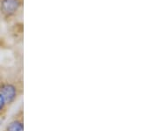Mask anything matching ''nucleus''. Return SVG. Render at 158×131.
Returning a JSON list of instances; mask_svg holds the SVG:
<instances>
[{"mask_svg": "<svg viewBox=\"0 0 158 131\" xmlns=\"http://www.w3.org/2000/svg\"><path fill=\"white\" fill-rule=\"evenodd\" d=\"M0 94L4 98L6 105H11L14 102L19 95L17 86L11 82H3L0 84Z\"/></svg>", "mask_w": 158, "mask_h": 131, "instance_id": "obj_1", "label": "nucleus"}, {"mask_svg": "<svg viewBox=\"0 0 158 131\" xmlns=\"http://www.w3.org/2000/svg\"><path fill=\"white\" fill-rule=\"evenodd\" d=\"M22 0H1L0 11L6 17H12L20 10Z\"/></svg>", "mask_w": 158, "mask_h": 131, "instance_id": "obj_2", "label": "nucleus"}, {"mask_svg": "<svg viewBox=\"0 0 158 131\" xmlns=\"http://www.w3.org/2000/svg\"><path fill=\"white\" fill-rule=\"evenodd\" d=\"M5 131H24L22 120L15 119V120H11V122L7 125Z\"/></svg>", "mask_w": 158, "mask_h": 131, "instance_id": "obj_3", "label": "nucleus"}, {"mask_svg": "<svg viewBox=\"0 0 158 131\" xmlns=\"http://www.w3.org/2000/svg\"><path fill=\"white\" fill-rule=\"evenodd\" d=\"M6 107H7V105H6L4 98L2 97V95L0 94V114H2V113L6 110Z\"/></svg>", "mask_w": 158, "mask_h": 131, "instance_id": "obj_4", "label": "nucleus"}]
</instances>
